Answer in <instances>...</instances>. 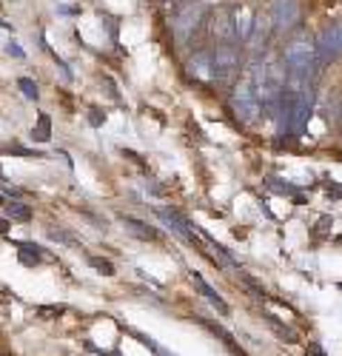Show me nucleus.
<instances>
[{"mask_svg":"<svg viewBox=\"0 0 342 356\" xmlns=\"http://www.w3.org/2000/svg\"><path fill=\"white\" fill-rule=\"evenodd\" d=\"M282 60H285V66H288L291 77H305V80H311L314 74H317V66H320L317 46L308 43V40L288 43L282 51Z\"/></svg>","mask_w":342,"mask_h":356,"instance_id":"nucleus-1","label":"nucleus"},{"mask_svg":"<svg viewBox=\"0 0 342 356\" xmlns=\"http://www.w3.org/2000/svg\"><path fill=\"white\" fill-rule=\"evenodd\" d=\"M209 60H211V80H220V83L231 80L240 72V66H243L240 51L231 43L214 46V51H209Z\"/></svg>","mask_w":342,"mask_h":356,"instance_id":"nucleus-2","label":"nucleus"},{"mask_svg":"<svg viewBox=\"0 0 342 356\" xmlns=\"http://www.w3.org/2000/svg\"><path fill=\"white\" fill-rule=\"evenodd\" d=\"M231 106H234V111H237V117L243 123H256L263 117V103L256 100V95H254V88H251V83L245 80V83H240L237 88H234V95H231Z\"/></svg>","mask_w":342,"mask_h":356,"instance_id":"nucleus-3","label":"nucleus"},{"mask_svg":"<svg viewBox=\"0 0 342 356\" xmlns=\"http://www.w3.org/2000/svg\"><path fill=\"white\" fill-rule=\"evenodd\" d=\"M200 23H203V6L200 3H186L183 9H177L174 17H171V29H174L177 40H188L197 32Z\"/></svg>","mask_w":342,"mask_h":356,"instance_id":"nucleus-4","label":"nucleus"},{"mask_svg":"<svg viewBox=\"0 0 342 356\" xmlns=\"http://www.w3.org/2000/svg\"><path fill=\"white\" fill-rule=\"evenodd\" d=\"M317 57H320V63H328V60L342 57V23H328L320 32V38H317Z\"/></svg>","mask_w":342,"mask_h":356,"instance_id":"nucleus-5","label":"nucleus"},{"mask_svg":"<svg viewBox=\"0 0 342 356\" xmlns=\"http://www.w3.org/2000/svg\"><path fill=\"white\" fill-rule=\"evenodd\" d=\"M271 29L274 32H291V29L300 23V3L297 0H274L271 6Z\"/></svg>","mask_w":342,"mask_h":356,"instance_id":"nucleus-6","label":"nucleus"},{"mask_svg":"<svg viewBox=\"0 0 342 356\" xmlns=\"http://www.w3.org/2000/svg\"><path fill=\"white\" fill-rule=\"evenodd\" d=\"M157 217L171 228V231H174L177 236H180V240H186V243H191L194 248H200V251H203V240H200V234L194 231V225L183 217V214H177V211H168V209H157ZM206 254V251H203Z\"/></svg>","mask_w":342,"mask_h":356,"instance_id":"nucleus-7","label":"nucleus"},{"mask_svg":"<svg viewBox=\"0 0 342 356\" xmlns=\"http://www.w3.org/2000/svg\"><path fill=\"white\" fill-rule=\"evenodd\" d=\"M209 32H211V38H214L217 43H231V40H237L231 9H228V6L217 9V12L211 15V20H209Z\"/></svg>","mask_w":342,"mask_h":356,"instance_id":"nucleus-8","label":"nucleus"},{"mask_svg":"<svg viewBox=\"0 0 342 356\" xmlns=\"http://www.w3.org/2000/svg\"><path fill=\"white\" fill-rule=\"evenodd\" d=\"M231 17H234V32H237V38H240V40H248L251 32H254V17H256V12H254L251 6H237V9H231Z\"/></svg>","mask_w":342,"mask_h":356,"instance_id":"nucleus-9","label":"nucleus"},{"mask_svg":"<svg viewBox=\"0 0 342 356\" xmlns=\"http://www.w3.org/2000/svg\"><path fill=\"white\" fill-rule=\"evenodd\" d=\"M120 222H123L126 234H131L134 240H142V243H154V240H160V231H154L152 225H146L142 220H134V217H120Z\"/></svg>","mask_w":342,"mask_h":356,"instance_id":"nucleus-10","label":"nucleus"},{"mask_svg":"<svg viewBox=\"0 0 342 356\" xmlns=\"http://www.w3.org/2000/svg\"><path fill=\"white\" fill-rule=\"evenodd\" d=\"M191 282H194V288H197L200 293H203L206 300H209V302H211V305H214L220 314H228V305H225V300H222V296H220V293H217V291H214V288H211V285H209L203 277H200L197 271H191Z\"/></svg>","mask_w":342,"mask_h":356,"instance_id":"nucleus-11","label":"nucleus"},{"mask_svg":"<svg viewBox=\"0 0 342 356\" xmlns=\"http://www.w3.org/2000/svg\"><path fill=\"white\" fill-rule=\"evenodd\" d=\"M188 74L194 80H211V60H209V51H200L188 60Z\"/></svg>","mask_w":342,"mask_h":356,"instance_id":"nucleus-12","label":"nucleus"},{"mask_svg":"<svg viewBox=\"0 0 342 356\" xmlns=\"http://www.w3.org/2000/svg\"><path fill=\"white\" fill-rule=\"evenodd\" d=\"M3 209H6V217L12 222H28L32 220V209L23 205V202H9V205H3Z\"/></svg>","mask_w":342,"mask_h":356,"instance_id":"nucleus-13","label":"nucleus"},{"mask_svg":"<svg viewBox=\"0 0 342 356\" xmlns=\"http://www.w3.org/2000/svg\"><path fill=\"white\" fill-rule=\"evenodd\" d=\"M32 140L35 143H49L51 140V117L49 114H40L38 117V126L32 129Z\"/></svg>","mask_w":342,"mask_h":356,"instance_id":"nucleus-14","label":"nucleus"},{"mask_svg":"<svg viewBox=\"0 0 342 356\" xmlns=\"http://www.w3.org/2000/svg\"><path fill=\"white\" fill-rule=\"evenodd\" d=\"M17 88L23 92V97H26V100H32V103H38V100H40V88H38V83H35L32 77H20V80H17Z\"/></svg>","mask_w":342,"mask_h":356,"instance_id":"nucleus-15","label":"nucleus"},{"mask_svg":"<svg viewBox=\"0 0 342 356\" xmlns=\"http://www.w3.org/2000/svg\"><path fill=\"white\" fill-rule=\"evenodd\" d=\"M131 337H134V339H140V342H142V345H146V348H149V350H154V353H157V356H174V353H168V350H165V348H160V345H157V342H154V339H152V337H149V334H140V331H131Z\"/></svg>","mask_w":342,"mask_h":356,"instance_id":"nucleus-16","label":"nucleus"},{"mask_svg":"<svg viewBox=\"0 0 342 356\" xmlns=\"http://www.w3.org/2000/svg\"><path fill=\"white\" fill-rule=\"evenodd\" d=\"M0 154H15V157H40L38 148H23V145H6V148H0Z\"/></svg>","mask_w":342,"mask_h":356,"instance_id":"nucleus-17","label":"nucleus"},{"mask_svg":"<svg viewBox=\"0 0 342 356\" xmlns=\"http://www.w3.org/2000/svg\"><path fill=\"white\" fill-rule=\"evenodd\" d=\"M268 188H271V191H277V194H285V197H294V194H297V186L282 183L279 177H271V180H268Z\"/></svg>","mask_w":342,"mask_h":356,"instance_id":"nucleus-18","label":"nucleus"},{"mask_svg":"<svg viewBox=\"0 0 342 356\" xmlns=\"http://www.w3.org/2000/svg\"><path fill=\"white\" fill-rule=\"evenodd\" d=\"M89 265L95 271H100L103 277H114V265L108 259H103V257H89Z\"/></svg>","mask_w":342,"mask_h":356,"instance_id":"nucleus-19","label":"nucleus"},{"mask_svg":"<svg viewBox=\"0 0 342 356\" xmlns=\"http://www.w3.org/2000/svg\"><path fill=\"white\" fill-rule=\"evenodd\" d=\"M268 322H271V328H274V331H277L282 339L297 342V334H294V331H288V328H285V325H279V322H277V316H268Z\"/></svg>","mask_w":342,"mask_h":356,"instance_id":"nucleus-20","label":"nucleus"},{"mask_svg":"<svg viewBox=\"0 0 342 356\" xmlns=\"http://www.w3.org/2000/svg\"><path fill=\"white\" fill-rule=\"evenodd\" d=\"M66 308L63 305H51V308H38V316L40 319H46V316H60Z\"/></svg>","mask_w":342,"mask_h":356,"instance_id":"nucleus-21","label":"nucleus"},{"mask_svg":"<svg viewBox=\"0 0 342 356\" xmlns=\"http://www.w3.org/2000/svg\"><path fill=\"white\" fill-rule=\"evenodd\" d=\"M89 123H92L95 129H97V126H103V123H106V114H100L97 108H92V111H89Z\"/></svg>","mask_w":342,"mask_h":356,"instance_id":"nucleus-22","label":"nucleus"},{"mask_svg":"<svg viewBox=\"0 0 342 356\" xmlns=\"http://www.w3.org/2000/svg\"><path fill=\"white\" fill-rule=\"evenodd\" d=\"M334 225V220L331 217H323L320 222H317V236H323V234H328V228Z\"/></svg>","mask_w":342,"mask_h":356,"instance_id":"nucleus-23","label":"nucleus"},{"mask_svg":"<svg viewBox=\"0 0 342 356\" xmlns=\"http://www.w3.org/2000/svg\"><path fill=\"white\" fill-rule=\"evenodd\" d=\"M305 356H325V350H323L320 345H308V348H305Z\"/></svg>","mask_w":342,"mask_h":356,"instance_id":"nucleus-24","label":"nucleus"},{"mask_svg":"<svg viewBox=\"0 0 342 356\" xmlns=\"http://www.w3.org/2000/svg\"><path fill=\"white\" fill-rule=\"evenodd\" d=\"M325 191H328L331 197H342V188H339V186H334V180H328V186H325Z\"/></svg>","mask_w":342,"mask_h":356,"instance_id":"nucleus-25","label":"nucleus"},{"mask_svg":"<svg viewBox=\"0 0 342 356\" xmlns=\"http://www.w3.org/2000/svg\"><path fill=\"white\" fill-rule=\"evenodd\" d=\"M6 51H9L12 57H23V49H20L17 43H9V46H6Z\"/></svg>","mask_w":342,"mask_h":356,"instance_id":"nucleus-26","label":"nucleus"},{"mask_svg":"<svg viewBox=\"0 0 342 356\" xmlns=\"http://www.w3.org/2000/svg\"><path fill=\"white\" fill-rule=\"evenodd\" d=\"M9 225H12V220H3V217H0V234H9Z\"/></svg>","mask_w":342,"mask_h":356,"instance_id":"nucleus-27","label":"nucleus"},{"mask_svg":"<svg viewBox=\"0 0 342 356\" xmlns=\"http://www.w3.org/2000/svg\"><path fill=\"white\" fill-rule=\"evenodd\" d=\"M12 23H6V20H0V29H9Z\"/></svg>","mask_w":342,"mask_h":356,"instance_id":"nucleus-28","label":"nucleus"},{"mask_svg":"<svg viewBox=\"0 0 342 356\" xmlns=\"http://www.w3.org/2000/svg\"><path fill=\"white\" fill-rule=\"evenodd\" d=\"M0 205H3V194H0Z\"/></svg>","mask_w":342,"mask_h":356,"instance_id":"nucleus-29","label":"nucleus"}]
</instances>
